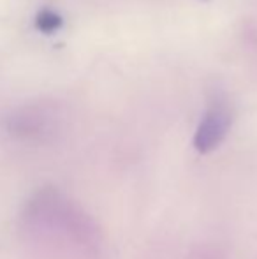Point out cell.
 Returning a JSON list of instances; mask_svg holds the SVG:
<instances>
[{
  "label": "cell",
  "instance_id": "6da1fadb",
  "mask_svg": "<svg viewBox=\"0 0 257 259\" xmlns=\"http://www.w3.org/2000/svg\"><path fill=\"white\" fill-rule=\"evenodd\" d=\"M231 122H233V116H231V111L226 103L215 101L210 104V108L206 109L204 116L195 129L192 140L195 150L199 154H210L215 148H219L229 133Z\"/></svg>",
  "mask_w": 257,
  "mask_h": 259
},
{
  "label": "cell",
  "instance_id": "7a4b0ae2",
  "mask_svg": "<svg viewBox=\"0 0 257 259\" xmlns=\"http://www.w3.org/2000/svg\"><path fill=\"white\" fill-rule=\"evenodd\" d=\"M62 25V16L53 9H41L35 14V28L42 34H53V32L60 30Z\"/></svg>",
  "mask_w": 257,
  "mask_h": 259
},
{
  "label": "cell",
  "instance_id": "3957f363",
  "mask_svg": "<svg viewBox=\"0 0 257 259\" xmlns=\"http://www.w3.org/2000/svg\"><path fill=\"white\" fill-rule=\"evenodd\" d=\"M201 2H208V0H201Z\"/></svg>",
  "mask_w": 257,
  "mask_h": 259
}]
</instances>
